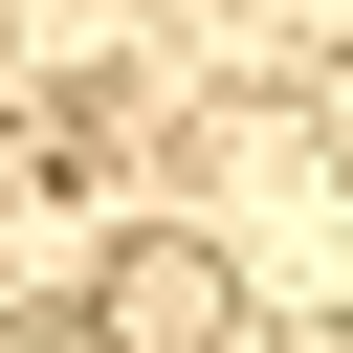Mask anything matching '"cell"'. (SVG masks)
I'll list each match as a JSON object with an SVG mask.
<instances>
[{
	"mask_svg": "<svg viewBox=\"0 0 353 353\" xmlns=\"http://www.w3.org/2000/svg\"><path fill=\"white\" fill-rule=\"evenodd\" d=\"M88 331H110V353H243V265L154 221V243H110V287H88Z\"/></svg>",
	"mask_w": 353,
	"mask_h": 353,
	"instance_id": "1",
	"label": "cell"
}]
</instances>
